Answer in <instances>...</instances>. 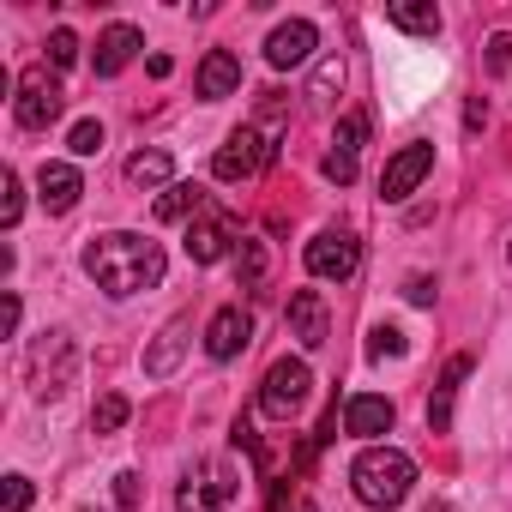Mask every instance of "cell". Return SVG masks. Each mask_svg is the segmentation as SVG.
<instances>
[{"mask_svg":"<svg viewBox=\"0 0 512 512\" xmlns=\"http://www.w3.org/2000/svg\"><path fill=\"white\" fill-rule=\"evenodd\" d=\"M85 272H91V284H97L103 296H139V290L163 284V247L145 241V235L109 229V235H91Z\"/></svg>","mask_w":512,"mask_h":512,"instance_id":"6da1fadb","label":"cell"},{"mask_svg":"<svg viewBox=\"0 0 512 512\" xmlns=\"http://www.w3.org/2000/svg\"><path fill=\"white\" fill-rule=\"evenodd\" d=\"M350 488H356L362 506L392 512V506L410 500V488H416V464H410V452H398V446H368V452L350 464Z\"/></svg>","mask_w":512,"mask_h":512,"instance_id":"7a4b0ae2","label":"cell"},{"mask_svg":"<svg viewBox=\"0 0 512 512\" xmlns=\"http://www.w3.org/2000/svg\"><path fill=\"white\" fill-rule=\"evenodd\" d=\"M73 374H79L73 338H67V332H43V338L31 344V392H37V398H61V392L73 386Z\"/></svg>","mask_w":512,"mask_h":512,"instance_id":"3957f363","label":"cell"},{"mask_svg":"<svg viewBox=\"0 0 512 512\" xmlns=\"http://www.w3.org/2000/svg\"><path fill=\"white\" fill-rule=\"evenodd\" d=\"M278 157V145L260 133V127H235L223 145H217V157H211V175L217 181H253L266 163Z\"/></svg>","mask_w":512,"mask_h":512,"instance_id":"277c9868","label":"cell"},{"mask_svg":"<svg viewBox=\"0 0 512 512\" xmlns=\"http://www.w3.org/2000/svg\"><path fill=\"white\" fill-rule=\"evenodd\" d=\"M235 488H241V476L211 458V464L187 470V482H181V494H175V512H229Z\"/></svg>","mask_w":512,"mask_h":512,"instance_id":"5b68a950","label":"cell"},{"mask_svg":"<svg viewBox=\"0 0 512 512\" xmlns=\"http://www.w3.org/2000/svg\"><path fill=\"white\" fill-rule=\"evenodd\" d=\"M19 127H31V133H43V127H55L61 121V109H67V91L49 79V67H31L25 79H19Z\"/></svg>","mask_w":512,"mask_h":512,"instance_id":"8992f818","label":"cell"},{"mask_svg":"<svg viewBox=\"0 0 512 512\" xmlns=\"http://www.w3.org/2000/svg\"><path fill=\"white\" fill-rule=\"evenodd\" d=\"M308 386H314V374H308V362H278L272 374H266V386H260V410L272 416V422H290L302 404H308Z\"/></svg>","mask_w":512,"mask_h":512,"instance_id":"52a82bcc","label":"cell"},{"mask_svg":"<svg viewBox=\"0 0 512 512\" xmlns=\"http://www.w3.org/2000/svg\"><path fill=\"white\" fill-rule=\"evenodd\" d=\"M229 241H241V223L223 211V205H205L193 223H187V253L199 266H217L223 253H229Z\"/></svg>","mask_w":512,"mask_h":512,"instance_id":"ba28073f","label":"cell"},{"mask_svg":"<svg viewBox=\"0 0 512 512\" xmlns=\"http://www.w3.org/2000/svg\"><path fill=\"white\" fill-rule=\"evenodd\" d=\"M356 266H362V241L350 229H320L308 241V272L314 278H350Z\"/></svg>","mask_w":512,"mask_h":512,"instance_id":"9c48e42d","label":"cell"},{"mask_svg":"<svg viewBox=\"0 0 512 512\" xmlns=\"http://www.w3.org/2000/svg\"><path fill=\"white\" fill-rule=\"evenodd\" d=\"M434 169V145L428 139H416V145H404L398 157H386V175H380V199H410L416 187H422V175Z\"/></svg>","mask_w":512,"mask_h":512,"instance_id":"30bf717a","label":"cell"},{"mask_svg":"<svg viewBox=\"0 0 512 512\" xmlns=\"http://www.w3.org/2000/svg\"><path fill=\"white\" fill-rule=\"evenodd\" d=\"M362 139H368V115H344L338 121V133H332V151H326V181H338V187H350L356 181V151H362Z\"/></svg>","mask_w":512,"mask_h":512,"instance_id":"8fae6325","label":"cell"},{"mask_svg":"<svg viewBox=\"0 0 512 512\" xmlns=\"http://www.w3.org/2000/svg\"><path fill=\"white\" fill-rule=\"evenodd\" d=\"M247 338H253V320H247L241 308H217L211 326H205V356H211V362H229V356L247 350Z\"/></svg>","mask_w":512,"mask_h":512,"instance_id":"7c38bea8","label":"cell"},{"mask_svg":"<svg viewBox=\"0 0 512 512\" xmlns=\"http://www.w3.org/2000/svg\"><path fill=\"white\" fill-rule=\"evenodd\" d=\"M290 338L302 350H320L326 344V296L320 290H296L290 296Z\"/></svg>","mask_w":512,"mask_h":512,"instance_id":"4fadbf2b","label":"cell"},{"mask_svg":"<svg viewBox=\"0 0 512 512\" xmlns=\"http://www.w3.org/2000/svg\"><path fill=\"white\" fill-rule=\"evenodd\" d=\"M314 43H320V37H314V25H308V19H290V25H278V31H272L266 61H272L278 73H284V67H302V61L314 55Z\"/></svg>","mask_w":512,"mask_h":512,"instance_id":"5bb4252c","label":"cell"},{"mask_svg":"<svg viewBox=\"0 0 512 512\" xmlns=\"http://www.w3.org/2000/svg\"><path fill=\"white\" fill-rule=\"evenodd\" d=\"M235 91H241V61H235L229 49H211V55L199 61V97L217 103V97H235Z\"/></svg>","mask_w":512,"mask_h":512,"instance_id":"9a60e30c","label":"cell"},{"mask_svg":"<svg viewBox=\"0 0 512 512\" xmlns=\"http://www.w3.org/2000/svg\"><path fill=\"white\" fill-rule=\"evenodd\" d=\"M392 416H398V410H392V398L356 392V398L344 404V434H362V440H368V434H386V428H392Z\"/></svg>","mask_w":512,"mask_h":512,"instance_id":"2e32d148","label":"cell"},{"mask_svg":"<svg viewBox=\"0 0 512 512\" xmlns=\"http://www.w3.org/2000/svg\"><path fill=\"white\" fill-rule=\"evenodd\" d=\"M37 193H43V205H49V211H73V205H79V193H85V181H79V169H73V163H43Z\"/></svg>","mask_w":512,"mask_h":512,"instance_id":"e0dca14e","label":"cell"},{"mask_svg":"<svg viewBox=\"0 0 512 512\" xmlns=\"http://www.w3.org/2000/svg\"><path fill=\"white\" fill-rule=\"evenodd\" d=\"M133 55H139V31H133V25H109V31L97 37V79H115Z\"/></svg>","mask_w":512,"mask_h":512,"instance_id":"ac0fdd59","label":"cell"},{"mask_svg":"<svg viewBox=\"0 0 512 512\" xmlns=\"http://www.w3.org/2000/svg\"><path fill=\"white\" fill-rule=\"evenodd\" d=\"M181 350H187V320H169L163 338L145 350V374H151V380H169V374L181 368Z\"/></svg>","mask_w":512,"mask_h":512,"instance_id":"d6986e66","label":"cell"},{"mask_svg":"<svg viewBox=\"0 0 512 512\" xmlns=\"http://www.w3.org/2000/svg\"><path fill=\"white\" fill-rule=\"evenodd\" d=\"M464 374H470V356H452L446 374H440V386H434V398H428V428H434V434L452 428V398H458V380H464Z\"/></svg>","mask_w":512,"mask_h":512,"instance_id":"ffe728a7","label":"cell"},{"mask_svg":"<svg viewBox=\"0 0 512 512\" xmlns=\"http://www.w3.org/2000/svg\"><path fill=\"white\" fill-rule=\"evenodd\" d=\"M386 25H392V31H410V37H434V31H440V13H434V7H416V0H392V7H386Z\"/></svg>","mask_w":512,"mask_h":512,"instance_id":"44dd1931","label":"cell"},{"mask_svg":"<svg viewBox=\"0 0 512 512\" xmlns=\"http://www.w3.org/2000/svg\"><path fill=\"white\" fill-rule=\"evenodd\" d=\"M169 175H175L169 151H139V157H127V181H133V187H169Z\"/></svg>","mask_w":512,"mask_h":512,"instance_id":"7402d4cb","label":"cell"},{"mask_svg":"<svg viewBox=\"0 0 512 512\" xmlns=\"http://www.w3.org/2000/svg\"><path fill=\"white\" fill-rule=\"evenodd\" d=\"M187 211L199 217V211H205V193H199L193 181H175V187L157 199V223H175V217H187Z\"/></svg>","mask_w":512,"mask_h":512,"instance_id":"603a6c76","label":"cell"},{"mask_svg":"<svg viewBox=\"0 0 512 512\" xmlns=\"http://www.w3.org/2000/svg\"><path fill=\"white\" fill-rule=\"evenodd\" d=\"M338 91H344V61L332 55V61H320V67H314V79H308V103H314V109H332V97H338Z\"/></svg>","mask_w":512,"mask_h":512,"instance_id":"cb8c5ba5","label":"cell"},{"mask_svg":"<svg viewBox=\"0 0 512 512\" xmlns=\"http://www.w3.org/2000/svg\"><path fill=\"white\" fill-rule=\"evenodd\" d=\"M127 416H133V404H127L121 392H103L97 410H91V428H97V434H115V428H127Z\"/></svg>","mask_w":512,"mask_h":512,"instance_id":"d4e9b609","label":"cell"},{"mask_svg":"<svg viewBox=\"0 0 512 512\" xmlns=\"http://www.w3.org/2000/svg\"><path fill=\"white\" fill-rule=\"evenodd\" d=\"M404 350H410V338H404L398 326H374V332H368V356H374V362H386V356H404Z\"/></svg>","mask_w":512,"mask_h":512,"instance_id":"484cf974","label":"cell"},{"mask_svg":"<svg viewBox=\"0 0 512 512\" xmlns=\"http://www.w3.org/2000/svg\"><path fill=\"white\" fill-rule=\"evenodd\" d=\"M260 278H266V247L241 241V290H260Z\"/></svg>","mask_w":512,"mask_h":512,"instance_id":"4316f807","label":"cell"},{"mask_svg":"<svg viewBox=\"0 0 512 512\" xmlns=\"http://www.w3.org/2000/svg\"><path fill=\"white\" fill-rule=\"evenodd\" d=\"M19 211H25V193H19V175L7 169V175H0V223H19Z\"/></svg>","mask_w":512,"mask_h":512,"instance_id":"83f0119b","label":"cell"},{"mask_svg":"<svg viewBox=\"0 0 512 512\" xmlns=\"http://www.w3.org/2000/svg\"><path fill=\"white\" fill-rule=\"evenodd\" d=\"M67 151H73V157H97V151H103V127H97V121H79V127L67 133Z\"/></svg>","mask_w":512,"mask_h":512,"instance_id":"f1b7e54d","label":"cell"},{"mask_svg":"<svg viewBox=\"0 0 512 512\" xmlns=\"http://www.w3.org/2000/svg\"><path fill=\"white\" fill-rule=\"evenodd\" d=\"M31 506V476H7V488H0V512H25Z\"/></svg>","mask_w":512,"mask_h":512,"instance_id":"f546056e","label":"cell"},{"mask_svg":"<svg viewBox=\"0 0 512 512\" xmlns=\"http://www.w3.org/2000/svg\"><path fill=\"white\" fill-rule=\"evenodd\" d=\"M49 61H55V67H73V61H79V37H73V31H55V37H49Z\"/></svg>","mask_w":512,"mask_h":512,"instance_id":"4dcf8cb0","label":"cell"},{"mask_svg":"<svg viewBox=\"0 0 512 512\" xmlns=\"http://www.w3.org/2000/svg\"><path fill=\"white\" fill-rule=\"evenodd\" d=\"M482 61H488V73H506L512 67V37H488V55Z\"/></svg>","mask_w":512,"mask_h":512,"instance_id":"1f68e13d","label":"cell"},{"mask_svg":"<svg viewBox=\"0 0 512 512\" xmlns=\"http://www.w3.org/2000/svg\"><path fill=\"white\" fill-rule=\"evenodd\" d=\"M404 296H410L416 308H428V302H434V278H410V284H404Z\"/></svg>","mask_w":512,"mask_h":512,"instance_id":"d6a6232c","label":"cell"},{"mask_svg":"<svg viewBox=\"0 0 512 512\" xmlns=\"http://www.w3.org/2000/svg\"><path fill=\"white\" fill-rule=\"evenodd\" d=\"M115 494H121V506H139V476H133V470L115 476Z\"/></svg>","mask_w":512,"mask_h":512,"instance_id":"836d02e7","label":"cell"},{"mask_svg":"<svg viewBox=\"0 0 512 512\" xmlns=\"http://www.w3.org/2000/svg\"><path fill=\"white\" fill-rule=\"evenodd\" d=\"M0 326H7V338L19 332V296H7V308H0Z\"/></svg>","mask_w":512,"mask_h":512,"instance_id":"e575fe53","label":"cell"},{"mask_svg":"<svg viewBox=\"0 0 512 512\" xmlns=\"http://www.w3.org/2000/svg\"><path fill=\"white\" fill-rule=\"evenodd\" d=\"M422 512H458V506H446V500H434V506H422Z\"/></svg>","mask_w":512,"mask_h":512,"instance_id":"d590c367","label":"cell"},{"mask_svg":"<svg viewBox=\"0 0 512 512\" xmlns=\"http://www.w3.org/2000/svg\"><path fill=\"white\" fill-rule=\"evenodd\" d=\"M296 512H320V506H308V500H302V506H296Z\"/></svg>","mask_w":512,"mask_h":512,"instance_id":"8d00e7d4","label":"cell"},{"mask_svg":"<svg viewBox=\"0 0 512 512\" xmlns=\"http://www.w3.org/2000/svg\"><path fill=\"white\" fill-rule=\"evenodd\" d=\"M506 253H512V247H506Z\"/></svg>","mask_w":512,"mask_h":512,"instance_id":"74e56055","label":"cell"},{"mask_svg":"<svg viewBox=\"0 0 512 512\" xmlns=\"http://www.w3.org/2000/svg\"><path fill=\"white\" fill-rule=\"evenodd\" d=\"M85 512H91V506H85Z\"/></svg>","mask_w":512,"mask_h":512,"instance_id":"f35d334b","label":"cell"}]
</instances>
